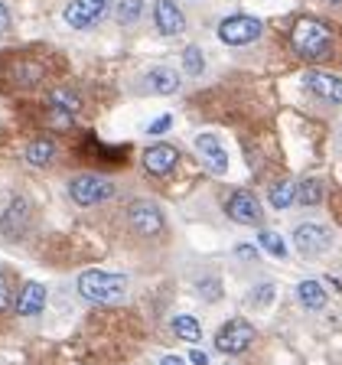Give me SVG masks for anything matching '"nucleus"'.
<instances>
[{"label": "nucleus", "mask_w": 342, "mask_h": 365, "mask_svg": "<svg viewBox=\"0 0 342 365\" xmlns=\"http://www.w3.org/2000/svg\"><path fill=\"white\" fill-rule=\"evenodd\" d=\"M147 82H150V91H157V95H173L180 88V76L173 68H153L147 76Z\"/></svg>", "instance_id": "nucleus-19"}, {"label": "nucleus", "mask_w": 342, "mask_h": 365, "mask_svg": "<svg viewBox=\"0 0 342 365\" xmlns=\"http://www.w3.org/2000/svg\"><path fill=\"white\" fill-rule=\"evenodd\" d=\"M153 20H157V30L163 36H180L186 30V16H182V10L173 0H157L153 4Z\"/></svg>", "instance_id": "nucleus-14"}, {"label": "nucleus", "mask_w": 342, "mask_h": 365, "mask_svg": "<svg viewBox=\"0 0 342 365\" xmlns=\"http://www.w3.org/2000/svg\"><path fill=\"white\" fill-rule=\"evenodd\" d=\"M10 307V281H7V274L0 271V310H7Z\"/></svg>", "instance_id": "nucleus-27"}, {"label": "nucleus", "mask_w": 342, "mask_h": 365, "mask_svg": "<svg viewBox=\"0 0 342 365\" xmlns=\"http://www.w3.org/2000/svg\"><path fill=\"white\" fill-rule=\"evenodd\" d=\"M26 225H30V202L23 196H14L0 215V232H4V238H20Z\"/></svg>", "instance_id": "nucleus-11"}, {"label": "nucleus", "mask_w": 342, "mask_h": 365, "mask_svg": "<svg viewBox=\"0 0 342 365\" xmlns=\"http://www.w3.org/2000/svg\"><path fill=\"white\" fill-rule=\"evenodd\" d=\"M182 66H186V72H190V76H199V72L205 68L202 49H199V46H186V53H182Z\"/></svg>", "instance_id": "nucleus-25"}, {"label": "nucleus", "mask_w": 342, "mask_h": 365, "mask_svg": "<svg viewBox=\"0 0 342 365\" xmlns=\"http://www.w3.org/2000/svg\"><path fill=\"white\" fill-rule=\"evenodd\" d=\"M43 307H46V287L43 284L39 281L23 284L20 297H16V313H20V317H36Z\"/></svg>", "instance_id": "nucleus-16"}, {"label": "nucleus", "mask_w": 342, "mask_h": 365, "mask_svg": "<svg viewBox=\"0 0 342 365\" xmlns=\"http://www.w3.org/2000/svg\"><path fill=\"white\" fill-rule=\"evenodd\" d=\"M258 242H261V248L267 251V255H274V258H287V245H284V238L281 235H274V232H261L258 235Z\"/></svg>", "instance_id": "nucleus-24"}, {"label": "nucleus", "mask_w": 342, "mask_h": 365, "mask_svg": "<svg viewBox=\"0 0 342 365\" xmlns=\"http://www.w3.org/2000/svg\"><path fill=\"white\" fill-rule=\"evenodd\" d=\"M78 294L88 304H118L128 294V281L121 274H108V271H85L78 277Z\"/></svg>", "instance_id": "nucleus-2"}, {"label": "nucleus", "mask_w": 342, "mask_h": 365, "mask_svg": "<svg viewBox=\"0 0 342 365\" xmlns=\"http://www.w3.org/2000/svg\"><path fill=\"white\" fill-rule=\"evenodd\" d=\"M225 212H228V219L242 222V225H261V219H264L258 196H254V192H248V190H235V192H232V196H228V202H225Z\"/></svg>", "instance_id": "nucleus-9"}, {"label": "nucleus", "mask_w": 342, "mask_h": 365, "mask_svg": "<svg viewBox=\"0 0 342 365\" xmlns=\"http://www.w3.org/2000/svg\"><path fill=\"white\" fill-rule=\"evenodd\" d=\"M170 327H173V333L180 336V339H186V342H199V336H202L199 319L196 317H186V313H182V317H173V323H170Z\"/></svg>", "instance_id": "nucleus-21"}, {"label": "nucleus", "mask_w": 342, "mask_h": 365, "mask_svg": "<svg viewBox=\"0 0 342 365\" xmlns=\"http://www.w3.org/2000/svg\"><path fill=\"white\" fill-rule=\"evenodd\" d=\"M14 76L20 78V85H33L43 78V66H36V62H20Z\"/></svg>", "instance_id": "nucleus-26"}, {"label": "nucleus", "mask_w": 342, "mask_h": 365, "mask_svg": "<svg viewBox=\"0 0 342 365\" xmlns=\"http://www.w3.org/2000/svg\"><path fill=\"white\" fill-rule=\"evenodd\" d=\"M296 199L304 205H316V202H323V182L319 180H306V182H300L296 186Z\"/></svg>", "instance_id": "nucleus-22"}, {"label": "nucleus", "mask_w": 342, "mask_h": 365, "mask_svg": "<svg viewBox=\"0 0 342 365\" xmlns=\"http://www.w3.org/2000/svg\"><path fill=\"white\" fill-rule=\"evenodd\" d=\"M296 297H300V304H304L306 310H323V307H326V290L319 287V281H300Z\"/></svg>", "instance_id": "nucleus-18"}, {"label": "nucleus", "mask_w": 342, "mask_h": 365, "mask_svg": "<svg viewBox=\"0 0 342 365\" xmlns=\"http://www.w3.org/2000/svg\"><path fill=\"white\" fill-rule=\"evenodd\" d=\"M267 199H271L274 209H290V205L296 202V186H294L290 180L274 182L271 190H267Z\"/></svg>", "instance_id": "nucleus-20"}, {"label": "nucleus", "mask_w": 342, "mask_h": 365, "mask_svg": "<svg viewBox=\"0 0 342 365\" xmlns=\"http://www.w3.org/2000/svg\"><path fill=\"white\" fill-rule=\"evenodd\" d=\"M10 30V14H7V7L0 4V33H7Z\"/></svg>", "instance_id": "nucleus-30"}, {"label": "nucleus", "mask_w": 342, "mask_h": 365, "mask_svg": "<svg viewBox=\"0 0 342 365\" xmlns=\"http://www.w3.org/2000/svg\"><path fill=\"white\" fill-rule=\"evenodd\" d=\"M251 342H254V327L248 319H228L215 333V349L225 352V356H242Z\"/></svg>", "instance_id": "nucleus-4"}, {"label": "nucleus", "mask_w": 342, "mask_h": 365, "mask_svg": "<svg viewBox=\"0 0 342 365\" xmlns=\"http://www.w3.org/2000/svg\"><path fill=\"white\" fill-rule=\"evenodd\" d=\"M111 0H72L66 7V23L72 30H91L108 14Z\"/></svg>", "instance_id": "nucleus-8"}, {"label": "nucleus", "mask_w": 342, "mask_h": 365, "mask_svg": "<svg viewBox=\"0 0 342 365\" xmlns=\"http://www.w3.org/2000/svg\"><path fill=\"white\" fill-rule=\"evenodd\" d=\"M190 362H192V365H209V356H205L202 349H192V352H190Z\"/></svg>", "instance_id": "nucleus-29"}, {"label": "nucleus", "mask_w": 342, "mask_h": 365, "mask_svg": "<svg viewBox=\"0 0 342 365\" xmlns=\"http://www.w3.org/2000/svg\"><path fill=\"white\" fill-rule=\"evenodd\" d=\"M46 108H49V118H53L56 128H68V124L76 121V114L82 111V98H78L76 88H68V85H59V88L49 91V98H46Z\"/></svg>", "instance_id": "nucleus-5"}, {"label": "nucleus", "mask_w": 342, "mask_h": 365, "mask_svg": "<svg viewBox=\"0 0 342 365\" xmlns=\"http://www.w3.org/2000/svg\"><path fill=\"white\" fill-rule=\"evenodd\" d=\"M68 196H72V202H78V205H98V202H105V199L114 196V182L105 180V176L82 173L68 182Z\"/></svg>", "instance_id": "nucleus-3"}, {"label": "nucleus", "mask_w": 342, "mask_h": 365, "mask_svg": "<svg viewBox=\"0 0 342 365\" xmlns=\"http://www.w3.org/2000/svg\"><path fill=\"white\" fill-rule=\"evenodd\" d=\"M140 14H144V0H121V4H118V20H121L124 26L137 23Z\"/></svg>", "instance_id": "nucleus-23"}, {"label": "nucleus", "mask_w": 342, "mask_h": 365, "mask_svg": "<svg viewBox=\"0 0 342 365\" xmlns=\"http://www.w3.org/2000/svg\"><path fill=\"white\" fill-rule=\"evenodd\" d=\"M26 160H30L33 167H46V163H53L56 160V140L53 137H36V140L26 147Z\"/></svg>", "instance_id": "nucleus-17"}, {"label": "nucleus", "mask_w": 342, "mask_h": 365, "mask_svg": "<svg viewBox=\"0 0 342 365\" xmlns=\"http://www.w3.org/2000/svg\"><path fill=\"white\" fill-rule=\"evenodd\" d=\"M196 150L212 173H225L228 170V150L222 147V140L215 134H199L196 137Z\"/></svg>", "instance_id": "nucleus-15"}, {"label": "nucleus", "mask_w": 342, "mask_h": 365, "mask_svg": "<svg viewBox=\"0 0 342 365\" xmlns=\"http://www.w3.org/2000/svg\"><path fill=\"white\" fill-rule=\"evenodd\" d=\"M238 258H244V261H248V258H254V255H258V251H254V248H251V245H238Z\"/></svg>", "instance_id": "nucleus-31"}, {"label": "nucleus", "mask_w": 342, "mask_h": 365, "mask_svg": "<svg viewBox=\"0 0 342 365\" xmlns=\"http://www.w3.org/2000/svg\"><path fill=\"white\" fill-rule=\"evenodd\" d=\"M128 222H130V228H134L137 235H144V238H153V235L163 232V212H160V205L150 202V199H137V202H130Z\"/></svg>", "instance_id": "nucleus-7"}, {"label": "nucleus", "mask_w": 342, "mask_h": 365, "mask_svg": "<svg viewBox=\"0 0 342 365\" xmlns=\"http://www.w3.org/2000/svg\"><path fill=\"white\" fill-rule=\"evenodd\" d=\"M290 46H294L296 56H304L310 62H323L333 56L336 36L329 30V23L316 20V16H300L290 30Z\"/></svg>", "instance_id": "nucleus-1"}, {"label": "nucleus", "mask_w": 342, "mask_h": 365, "mask_svg": "<svg viewBox=\"0 0 342 365\" xmlns=\"http://www.w3.org/2000/svg\"><path fill=\"white\" fill-rule=\"evenodd\" d=\"M304 82H306V88H310L316 98L333 101V105H339V101H342V78L333 76V72H319V68H310V72L304 76Z\"/></svg>", "instance_id": "nucleus-13"}, {"label": "nucleus", "mask_w": 342, "mask_h": 365, "mask_svg": "<svg viewBox=\"0 0 342 365\" xmlns=\"http://www.w3.org/2000/svg\"><path fill=\"white\" fill-rule=\"evenodd\" d=\"M294 245H296V251H300V255L316 258V255H323V251L333 245V235H329L323 225H316V222H306V225H296Z\"/></svg>", "instance_id": "nucleus-10"}, {"label": "nucleus", "mask_w": 342, "mask_h": 365, "mask_svg": "<svg viewBox=\"0 0 342 365\" xmlns=\"http://www.w3.org/2000/svg\"><path fill=\"white\" fill-rule=\"evenodd\" d=\"M170 124H173V118L163 114V118H157V121L150 124V134H163V130H170Z\"/></svg>", "instance_id": "nucleus-28"}, {"label": "nucleus", "mask_w": 342, "mask_h": 365, "mask_svg": "<svg viewBox=\"0 0 342 365\" xmlns=\"http://www.w3.org/2000/svg\"><path fill=\"white\" fill-rule=\"evenodd\" d=\"M180 163V150L173 144H153L150 150H144V170L150 176H170Z\"/></svg>", "instance_id": "nucleus-12"}, {"label": "nucleus", "mask_w": 342, "mask_h": 365, "mask_svg": "<svg viewBox=\"0 0 342 365\" xmlns=\"http://www.w3.org/2000/svg\"><path fill=\"white\" fill-rule=\"evenodd\" d=\"M261 30H264L261 20L238 14V16H225V20L219 23V39L225 46H248L261 36Z\"/></svg>", "instance_id": "nucleus-6"}, {"label": "nucleus", "mask_w": 342, "mask_h": 365, "mask_svg": "<svg viewBox=\"0 0 342 365\" xmlns=\"http://www.w3.org/2000/svg\"><path fill=\"white\" fill-rule=\"evenodd\" d=\"M326 4H342V0H326Z\"/></svg>", "instance_id": "nucleus-33"}, {"label": "nucleus", "mask_w": 342, "mask_h": 365, "mask_svg": "<svg viewBox=\"0 0 342 365\" xmlns=\"http://www.w3.org/2000/svg\"><path fill=\"white\" fill-rule=\"evenodd\" d=\"M160 365H186V362H182L180 356H163L160 359Z\"/></svg>", "instance_id": "nucleus-32"}]
</instances>
